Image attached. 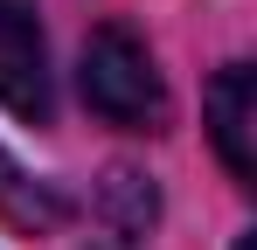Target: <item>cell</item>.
Returning a JSON list of instances; mask_svg holds the SVG:
<instances>
[{"label": "cell", "instance_id": "1", "mask_svg": "<svg viewBox=\"0 0 257 250\" xmlns=\"http://www.w3.org/2000/svg\"><path fill=\"white\" fill-rule=\"evenodd\" d=\"M77 83H84V104L104 125H125V132H160L167 125V83L153 70V49L132 35L125 21H104L84 42Z\"/></svg>", "mask_w": 257, "mask_h": 250}, {"label": "cell", "instance_id": "2", "mask_svg": "<svg viewBox=\"0 0 257 250\" xmlns=\"http://www.w3.org/2000/svg\"><path fill=\"white\" fill-rule=\"evenodd\" d=\"M0 104L14 118H49V49L28 0H0Z\"/></svg>", "mask_w": 257, "mask_h": 250}, {"label": "cell", "instance_id": "3", "mask_svg": "<svg viewBox=\"0 0 257 250\" xmlns=\"http://www.w3.org/2000/svg\"><path fill=\"white\" fill-rule=\"evenodd\" d=\"M209 139L222 153V167L250 188L257 181V77H250V63H229L209 83Z\"/></svg>", "mask_w": 257, "mask_h": 250}, {"label": "cell", "instance_id": "4", "mask_svg": "<svg viewBox=\"0 0 257 250\" xmlns=\"http://www.w3.org/2000/svg\"><path fill=\"white\" fill-rule=\"evenodd\" d=\"M63 215H70V202H63L49 181H35L28 167L0 146V222L21 229V236H42V229H56Z\"/></svg>", "mask_w": 257, "mask_h": 250}, {"label": "cell", "instance_id": "5", "mask_svg": "<svg viewBox=\"0 0 257 250\" xmlns=\"http://www.w3.org/2000/svg\"><path fill=\"white\" fill-rule=\"evenodd\" d=\"M236 250H250V236H243V243H236Z\"/></svg>", "mask_w": 257, "mask_h": 250}]
</instances>
